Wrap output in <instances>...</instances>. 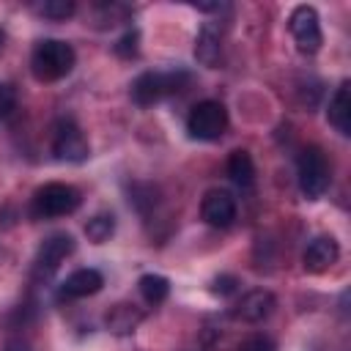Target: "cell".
<instances>
[{
  "label": "cell",
  "mask_w": 351,
  "mask_h": 351,
  "mask_svg": "<svg viewBox=\"0 0 351 351\" xmlns=\"http://www.w3.org/2000/svg\"><path fill=\"white\" fill-rule=\"evenodd\" d=\"M77 63L74 47L60 38H44L33 47L30 55V71L38 82H58L63 80Z\"/></svg>",
  "instance_id": "6da1fadb"
},
{
  "label": "cell",
  "mask_w": 351,
  "mask_h": 351,
  "mask_svg": "<svg viewBox=\"0 0 351 351\" xmlns=\"http://www.w3.org/2000/svg\"><path fill=\"white\" fill-rule=\"evenodd\" d=\"M296 178H299V189L307 200H318L332 181V167L326 154L318 145H307L299 151L296 156Z\"/></svg>",
  "instance_id": "7a4b0ae2"
},
{
  "label": "cell",
  "mask_w": 351,
  "mask_h": 351,
  "mask_svg": "<svg viewBox=\"0 0 351 351\" xmlns=\"http://www.w3.org/2000/svg\"><path fill=\"white\" fill-rule=\"evenodd\" d=\"M189 82L186 71H145L132 82V101L140 107H151L159 99L184 90Z\"/></svg>",
  "instance_id": "3957f363"
},
{
  "label": "cell",
  "mask_w": 351,
  "mask_h": 351,
  "mask_svg": "<svg viewBox=\"0 0 351 351\" xmlns=\"http://www.w3.org/2000/svg\"><path fill=\"white\" fill-rule=\"evenodd\" d=\"M80 200L82 197L71 184H60V181L44 184L33 195V217H38V219L66 217V214L80 208Z\"/></svg>",
  "instance_id": "277c9868"
},
{
  "label": "cell",
  "mask_w": 351,
  "mask_h": 351,
  "mask_svg": "<svg viewBox=\"0 0 351 351\" xmlns=\"http://www.w3.org/2000/svg\"><path fill=\"white\" fill-rule=\"evenodd\" d=\"M225 129H228V110L214 99L197 101L186 115V132L195 140H206V143L219 140Z\"/></svg>",
  "instance_id": "5b68a950"
},
{
  "label": "cell",
  "mask_w": 351,
  "mask_h": 351,
  "mask_svg": "<svg viewBox=\"0 0 351 351\" xmlns=\"http://www.w3.org/2000/svg\"><path fill=\"white\" fill-rule=\"evenodd\" d=\"M88 154H90V145H88V137L82 134V129L69 118L55 121V126H52V156L58 162H85Z\"/></svg>",
  "instance_id": "8992f818"
},
{
  "label": "cell",
  "mask_w": 351,
  "mask_h": 351,
  "mask_svg": "<svg viewBox=\"0 0 351 351\" xmlns=\"http://www.w3.org/2000/svg\"><path fill=\"white\" fill-rule=\"evenodd\" d=\"M288 30H291L299 52H304V55H315L324 44L321 19H318V11L313 5H296L288 16Z\"/></svg>",
  "instance_id": "52a82bcc"
},
{
  "label": "cell",
  "mask_w": 351,
  "mask_h": 351,
  "mask_svg": "<svg viewBox=\"0 0 351 351\" xmlns=\"http://www.w3.org/2000/svg\"><path fill=\"white\" fill-rule=\"evenodd\" d=\"M71 250H74V239H71L69 233H52L49 239H44V244H41L38 252H36L33 274H36L38 280L52 277V274L60 269V263L71 255Z\"/></svg>",
  "instance_id": "ba28073f"
},
{
  "label": "cell",
  "mask_w": 351,
  "mask_h": 351,
  "mask_svg": "<svg viewBox=\"0 0 351 351\" xmlns=\"http://www.w3.org/2000/svg\"><path fill=\"white\" fill-rule=\"evenodd\" d=\"M200 217L211 228H228L236 219V200L225 189H208L200 203Z\"/></svg>",
  "instance_id": "9c48e42d"
},
{
  "label": "cell",
  "mask_w": 351,
  "mask_h": 351,
  "mask_svg": "<svg viewBox=\"0 0 351 351\" xmlns=\"http://www.w3.org/2000/svg\"><path fill=\"white\" fill-rule=\"evenodd\" d=\"M340 258V247L332 236H315L307 247H304V255H302V263L307 271L318 274V271H326L329 266H335Z\"/></svg>",
  "instance_id": "30bf717a"
},
{
  "label": "cell",
  "mask_w": 351,
  "mask_h": 351,
  "mask_svg": "<svg viewBox=\"0 0 351 351\" xmlns=\"http://www.w3.org/2000/svg\"><path fill=\"white\" fill-rule=\"evenodd\" d=\"M101 285H104L101 271H96V269H77V271H71V274L60 282L58 299H82V296H93V293L101 291Z\"/></svg>",
  "instance_id": "8fae6325"
},
{
  "label": "cell",
  "mask_w": 351,
  "mask_h": 351,
  "mask_svg": "<svg viewBox=\"0 0 351 351\" xmlns=\"http://www.w3.org/2000/svg\"><path fill=\"white\" fill-rule=\"evenodd\" d=\"M274 304H277V302H274V296H271L269 291L255 288V291H250V293L241 296V302L236 304L233 315L241 318V321H247V324H258V321H263V318L271 315Z\"/></svg>",
  "instance_id": "7c38bea8"
},
{
  "label": "cell",
  "mask_w": 351,
  "mask_h": 351,
  "mask_svg": "<svg viewBox=\"0 0 351 351\" xmlns=\"http://www.w3.org/2000/svg\"><path fill=\"white\" fill-rule=\"evenodd\" d=\"M195 58L208 69H217V63L222 60V33L217 22H206L200 27L195 38Z\"/></svg>",
  "instance_id": "4fadbf2b"
},
{
  "label": "cell",
  "mask_w": 351,
  "mask_h": 351,
  "mask_svg": "<svg viewBox=\"0 0 351 351\" xmlns=\"http://www.w3.org/2000/svg\"><path fill=\"white\" fill-rule=\"evenodd\" d=\"M326 118H329V123H332L343 137L351 134V85H348V82H340V88H337L335 96L329 99Z\"/></svg>",
  "instance_id": "5bb4252c"
},
{
  "label": "cell",
  "mask_w": 351,
  "mask_h": 351,
  "mask_svg": "<svg viewBox=\"0 0 351 351\" xmlns=\"http://www.w3.org/2000/svg\"><path fill=\"white\" fill-rule=\"evenodd\" d=\"M225 170H228V178L236 184V186H252V181H255V165H252V156L247 154V151H233L230 156H228V165H225Z\"/></svg>",
  "instance_id": "9a60e30c"
},
{
  "label": "cell",
  "mask_w": 351,
  "mask_h": 351,
  "mask_svg": "<svg viewBox=\"0 0 351 351\" xmlns=\"http://www.w3.org/2000/svg\"><path fill=\"white\" fill-rule=\"evenodd\" d=\"M107 326L115 332V335H126V332H134V326L143 321V313L134 307V304H115L110 313H107Z\"/></svg>",
  "instance_id": "2e32d148"
},
{
  "label": "cell",
  "mask_w": 351,
  "mask_h": 351,
  "mask_svg": "<svg viewBox=\"0 0 351 351\" xmlns=\"http://www.w3.org/2000/svg\"><path fill=\"white\" fill-rule=\"evenodd\" d=\"M137 288H140V293H143V299L148 304H162L167 299V293H170V282L162 274H143Z\"/></svg>",
  "instance_id": "e0dca14e"
},
{
  "label": "cell",
  "mask_w": 351,
  "mask_h": 351,
  "mask_svg": "<svg viewBox=\"0 0 351 351\" xmlns=\"http://www.w3.org/2000/svg\"><path fill=\"white\" fill-rule=\"evenodd\" d=\"M112 230H115L112 214H96V217H90L88 225H85V236H88L93 244H104V241L112 236Z\"/></svg>",
  "instance_id": "ac0fdd59"
},
{
  "label": "cell",
  "mask_w": 351,
  "mask_h": 351,
  "mask_svg": "<svg viewBox=\"0 0 351 351\" xmlns=\"http://www.w3.org/2000/svg\"><path fill=\"white\" fill-rule=\"evenodd\" d=\"M74 11H77L74 0H47L38 5V14L47 19H69Z\"/></svg>",
  "instance_id": "d6986e66"
},
{
  "label": "cell",
  "mask_w": 351,
  "mask_h": 351,
  "mask_svg": "<svg viewBox=\"0 0 351 351\" xmlns=\"http://www.w3.org/2000/svg\"><path fill=\"white\" fill-rule=\"evenodd\" d=\"M14 104H16V90H14V85L0 82V121L14 110Z\"/></svg>",
  "instance_id": "ffe728a7"
},
{
  "label": "cell",
  "mask_w": 351,
  "mask_h": 351,
  "mask_svg": "<svg viewBox=\"0 0 351 351\" xmlns=\"http://www.w3.org/2000/svg\"><path fill=\"white\" fill-rule=\"evenodd\" d=\"M239 351H277V348H274V343H271L266 335H252V337H247V340L241 343Z\"/></svg>",
  "instance_id": "44dd1931"
},
{
  "label": "cell",
  "mask_w": 351,
  "mask_h": 351,
  "mask_svg": "<svg viewBox=\"0 0 351 351\" xmlns=\"http://www.w3.org/2000/svg\"><path fill=\"white\" fill-rule=\"evenodd\" d=\"M115 52H118V55H123V58L134 55V52H137V30H129V33L115 44Z\"/></svg>",
  "instance_id": "7402d4cb"
},
{
  "label": "cell",
  "mask_w": 351,
  "mask_h": 351,
  "mask_svg": "<svg viewBox=\"0 0 351 351\" xmlns=\"http://www.w3.org/2000/svg\"><path fill=\"white\" fill-rule=\"evenodd\" d=\"M236 285H239V280H236V277L222 274V277H217V280H214L211 291H214V293H219V296H228V293H233V291H236Z\"/></svg>",
  "instance_id": "603a6c76"
},
{
  "label": "cell",
  "mask_w": 351,
  "mask_h": 351,
  "mask_svg": "<svg viewBox=\"0 0 351 351\" xmlns=\"http://www.w3.org/2000/svg\"><path fill=\"white\" fill-rule=\"evenodd\" d=\"M3 351H30V346H27L25 340H8Z\"/></svg>",
  "instance_id": "cb8c5ba5"
},
{
  "label": "cell",
  "mask_w": 351,
  "mask_h": 351,
  "mask_svg": "<svg viewBox=\"0 0 351 351\" xmlns=\"http://www.w3.org/2000/svg\"><path fill=\"white\" fill-rule=\"evenodd\" d=\"M3 41H5V36H3V30H0V49H3Z\"/></svg>",
  "instance_id": "d4e9b609"
}]
</instances>
